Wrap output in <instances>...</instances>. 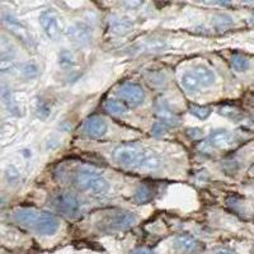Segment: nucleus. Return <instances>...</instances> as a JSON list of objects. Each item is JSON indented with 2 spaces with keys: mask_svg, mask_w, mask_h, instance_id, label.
I'll return each instance as SVG.
<instances>
[{
  "mask_svg": "<svg viewBox=\"0 0 254 254\" xmlns=\"http://www.w3.org/2000/svg\"><path fill=\"white\" fill-rule=\"evenodd\" d=\"M112 158L119 165L132 171H156L163 165L158 154L135 142L116 146L112 151Z\"/></svg>",
  "mask_w": 254,
  "mask_h": 254,
  "instance_id": "1",
  "label": "nucleus"
},
{
  "mask_svg": "<svg viewBox=\"0 0 254 254\" xmlns=\"http://www.w3.org/2000/svg\"><path fill=\"white\" fill-rule=\"evenodd\" d=\"M70 182L79 190L87 192L92 196H104L110 190V185L102 174L90 168H76L70 174Z\"/></svg>",
  "mask_w": 254,
  "mask_h": 254,
  "instance_id": "2",
  "label": "nucleus"
},
{
  "mask_svg": "<svg viewBox=\"0 0 254 254\" xmlns=\"http://www.w3.org/2000/svg\"><path fill=\"white\" fill-rule=\"evenodd\" d=\"M51 206L58 211L59 214L69 217V219L79 216L81 210L80 201L78 199V197L69 192H59V193L54 194L51 198Z\"/></svg>",
  "mask_w": 254,
  "mask_h": 254,
  "instance_id": "3",
  "label": "nucleus"
},
{
  "mask_svg": "<svg viewBox=\"0 0 254 254\" xmlns=\"http://www.w3.org/2000/svg\"><path fill=\"white\" fill-rule=\"evenodd\" d=\"M137 222V217L130 211H119L104 217L99 224L102 231H124L130 229Z\"/></svg>",
  "mask_w": 254,
  "mask_h": 254,
  "instance_id": "4",
  "label": "nucleus"
},
{
  "mask_svg": "<svg viewBox=\"0 0 254 254\" xmlns=\"http://www.w3.org/2000/svg\"><path fill=\"white\" fill-rule=\"evenodd\" d=\"M3 20H4V24L8 27V29L12 32L13 35L18 38V40L22 42L26 47L28 49H33L35 47V40L32 37V35L29 33L28 29L26 28L22 22L17 19L13 14L8 12H4L3 13Z\"/></svg>",
  "mask_w": 254,
  "mask_h": 254,
  "instance_id": "5",
  "label": "nucleus"
},
{
  "mask_svg": "<svg viewBox=\"0 0 254 254\" xmlns=\"http://www.w3.org/2000/svg\"><path fill=\"white\" fill-rule=\"evenodd\" d=\"M117 95L126 106H131V107H137L145 99L144 89L139 84L130 83V81L120 84V87L117 88Z\"/></svg>",
  "mask_w": 254,
  "mask_h": 254,
  "instance_id": "6",
  "label": "nucleus"
},
{
  "mask_svg": "<svg viewBox=\"0 0 254 254\" xmlns=\"http://www.w3.org/2000/svg\"><path fill=\"white\" fill-rule=\"evenodd\" d=\"M107 130V122L99 116H90L84 121L83 126H81V131H83L84 135L90 137V139H99V137L106 135Z\"/></svg>",
  "mask_w": 254,
  "mask_h": 254,
  "instance_id": "7",
  "label": "nucleus"
},
{
  "mask_svg": "<svg viewBox=\"0 0 254 254\" xmlns=\"http://www.w3.org/2000/svg\"><path fill=\"white\" fill-rule=\"evenodd\" d=\"M66 36L70 42L78 45V46H87L92 41V31L87 24L81 23V22L71 24L67 28Z\"/></svg>",
  "mask_w": 254,
  "mask_h": 254,
  "instance_id": "8",
  "label": "nucleus"
},
{
  "mask_svg": "<svg viewBox=\"0 0 254 254\" xmlns=\"http://www.w3.org/2000/svg\"><path fill=\"white\" fill-rule=\"evenodd\" d=\"M40 23L47 37L51 40H58L60 36V24H59L58 14L52 9H46L41 13Z\"/></svg>",
  "mask_w": 254,
  "mask_h": 254,
  "instance_id": "9",
  "label": "nucleus"
},
{
  "mask_svg": "<svg viewBox=\"0 0 254 254\" xmlns=\"http://www.w3.org/2000/svg\"><path fill=\"white\" fill-rule=\"evenodd\" d=\"M40 215L41 212L36 210V208L19 207L13 211L12 219L22 226H32V228H35L38 219H40Z\"/></svg>",
  "mask_w": 254,
  "mask_h": 254,
  "instance_id": "10",
  "label": "nucleus"
},
{
  "mask_svg": "<svg viewBox=\"0 0 254 254\" xmlns=\"http://www.w3.org/2000/svg\"><path fill=\"white\" fill-rule=\"evenodd\" d=\"M59 226L60 224L55 215L50 214V212H41L35 230L40 235H52L58 231Z\"/></svg>",
  "mask_w": 254,
  "mask_h": 254,
  "instance_id": "11",
  "label": "nucleus"
},
{
  "mask_svg": "<svg viewBox=\"0 0 254 254\" xmlns=\"http://www.w3.org/2000/svg\"><path fill=\"white\" fill-rule=\"evenodd\" d=\"M155 115L159 122L167 125L169 128L178 125V117L165 101H159L155 104Z\"/></svg>",
  "mask_w": 254,
  "mask_h": 254,
  "instance_id": "12",
  "label": "nucleus"
},
{
  "mask_svg": "<svg viewBox=\"0 0 254 254\" xmlns=\"http://www.w3.org/2000/svg\"><path fill=\"white\" fill-rule=\"evenodd\" d=\"M174 247L179 253H196L201 249V243L192 235L179 234L174 238Z\"/></svg>",
  "mask_w": 254,
  "mask_h": 254,
  "instance_id": "13",
  "label": "nucleus"
},
{
  "mask_svg": "<svg viewBox=\"0 0 254 254\" xmlns=\"http://www.w3.org/2000/svg\"><path fill=\"white\" fill-rule=\"evenodd\" d=\"M207 142L211 147L226 149L234 142V135L226 130H215L210 133Z\"/></svg>",
  "mask_w": 254,
  "mask_h": 254,
  "instance_id": "14",
  "label": "nucleus"
},
{
  "mask_svg": "<svg viewBox=\"0 0 254 254\" xmlns=\"http://www.w3.org/2000/svg\"><path fill=\"white\" fill-rule=\"evenodd\" d=\"M192 72L198 79L201 87H211L215 83V80H216L215 72L211 69H208L207 66H205V65H197V66L193 67Z\"/></svg>",
  "mask_w": 254,
  "mask_h": 254,
  "instance_id": "15",
  "label": "nucleus"
},
{
  "mask_svg": "<svg viewBox=\"0 0 254 254\" xmlns=\"http://www.w3.org/2000/svg\"><path fill=\"white\" fill-rule=\"evenodd\" d=\"M3 92H1V97H3V101H4V104H5L6 110L9 111V113L13 116H22V112H23V110H22V107H20L19 102L17 101V99L14 98V95H13V93L10 92V90H6L5 87L3 85Z\"/></svg>",
  "mask_w": 254,
  "mask_h": 254,
  "instance_id": "16",
  "label": "nucleus"
},
{
  "mask_svg": "<svg viewBox=\"0 0 254 254\" xmlns=\"http://www.w3.org/2000/svg\"><path fill=\"white\" fill-rule=\"evenodd\" d=\"M154 196V190L147 185H141L136 188L133 193V201L137 203H146L151 201Z\"/></svg>",
  "mask_w": 254,
  "mask_h": 254,
  "instance_id": "17",
  "label": "nucleus"
},
{
  "mask_svg": "<svg viewBox=\"0 0 254 254\" xmlns=\"http://www.w3.org/2000/svg\"><path fill=\"white\" fill-rule=\"evenodd\" d=\"M103 107L106 112L115 116L124 115V113H127V111H128V107H127L124 102L115 101V99H108V101L104 102Z\"/></svg>",
  "mask_w": 254,
  "mask_h": 254,
  "instance_id": "18",
  "label": "nucleus"
},
{
  "mask_svg": "<svg viewBox=\"0 0 254 254\" xmlns=\"http://www.w3.org/2000/svg\"><path fill=\"white\" fill-rule=\"evenodd\" d=\"M181 83H182L183 88H185L187 92L190 93L197 92V90L199 89V87H201L198 79L196 78V75H194L192 71L185 72L182 75V78H181Z\"/></svg>",
  "mask_w": 254,
  "mask_h": 254,
  "instance_id": "19",
  "label": "nucleus"
},
{
  "mask_svg": "<svg viewBox=\"0 0 254 254\" xmlns=\"http://www.w3.org/2000/svg\"><path fill=\"white\" fill-rule=\"evenodd\" d=\"M212 24L217 31H226V29L234 26V20L230 15L225 14V13H220V14L212 17Z\"/></svg>",
  "mask_w": 254,
  "mask_h": 254,
  "instance_id": "20",
  "label": "nucleus"
},
{
  "mask_svg": "<svg viewBox=\"0 0 254 254\" xmlns=\"http://www.w3.org/2000/svg\"><path fill=\"white\" fill-rule=\"evenodd\" d=\"M230 64L231 67L237 71H246L249 67V60L247 58H244L243 55L239 54H234V55L230 58Z\"/></svg>",
  "mask_w": 254,
  "mask_h": 254,
  "instance_id": "21",
  "label": "nucleus"
},
{
  "mask_svg": "<svg viewBox=\"0 0 254 254\" xmlns=\"http://www.w3.org/2000/svg\"><path fill=\"white\" fill-rule=\"evenodd\" d=\"M20 74L26 79H35L40 74V69L35 63H27L20 67Z\"/></svg>",
  "mask_w": 254,
  "mask_h": 254,
  "instance_id": "22",
  "label": "nucleus"
},
{
  "mask_svg": "<svg viewBox=\"0 0 254 254\" xmlns=\"http://www.w3.org/2000/svg\"><path fill=\"white\" fill-rule=\"evenodd\" d=\"M190 112L199 120H206L208 116L211 115L212 110L210 107H205V106H197V104H190Z\"/></svg>",
  "mask_w": 254,
  "mask_h": 254,
  "instance_id": "23",
  "label": "nucleus"
},
{
  "mask_svg": "<svg viewBox=\"0 0 254 254\" xmlns=\"http://www.w3.org/2000/svg\"><path fill=\"white\" fill-rule=\"evenodd\" d=\"M130 22L125 19V18H115L113 20H111V27H112V29L115 32H119V33L126 32L127 29L130 28Z\"/></svg>",
  "mask_w": 254,
  "mask_h": 254,
  "instance_id": "24",
  "label": "nucleus"
},
{
  "mask_svg": "<svg viewBox=\"0 0 254 254\" xmlns=\"http://www.w3.org/2000/svg\"><path fill=\"white\" fill-rule=\"evenodd\" d=\"M36 112H37V115L40 119L45 120L49 117L50 112H51V108H50V106L46 103V102L40 101L37 103V107H36Z\"/></svg>",
  "mask_w": 254,
  "mask_h": 254,
  "instance_id": "25",
  "label": "nucleus"
},
{
  "mask_svg": "<svg viewBox=\"0 0 254 254\" xmlns=\"http://www.w3.org/2000/svg\"><path fill=\"white\" fill-rule=\"evenodd\" d=\"M74 64V56L70 51L67 50H64L60 54V65L61 66H71Z\"/></svg>",
  "mask_w": 254,
  "mask_h": 254,
  "instance_id": "26",
  "label": "nucleus"
},
{
  "mask_svg": "<svg viewBox=\"0 0 254 254\" xmlns=\"http://www.w3.org/2000/svg\"><path fill=\"white\" fill-rule=\"evenodd\" d=\"M168 130H169V127H168L167 125L156 121V122H154L153 127H151V133L155 136H162V135H164V133H167Z\"/></svg>",
  "mask_w": 254,
  "mask_h": 254,
  "instance_id": "27",
  "label": "nucleus"
},
{
  "mask_svg": "<svg viewBox=\"0 0 254 254\" xmlns=\"http://www.w3.org/2000/svg\"><path fill=\"white\" fill-rule=\"evenodd\" d=\"M186 133H187V136L190 137V140H198L203 136V131L201 130V128H198V127H194V128H188V130L186 131Z\"/></svg>",
  "mask_w": 254,
  "mask_h": 254,
  "instance_id": "28",
  "label": "nucleus"
},
{
  "mask_svg": "<svg viewBox=\"0 0 254 254\" xmlns=\"http://www.w3.org/2000/svg\"><path fill=\"white\" fill-rule=\"evenodd\" d=\"M5 177L9 182H14V181H17L18 179L19 174H18V171L15 169V167H13V165H9L5 171Z\"/></svg>",
  "mask_w": 254,
  "mask_h": 254,
  "instance_id": "29",
  "label": "nucleus"
},
{
  "mask_svg": "<svg viewBox=\"0 0 254 254\" xmlns=\"http://www.w3.org/2000/svg\"><path fill=\"white\" fill-rule=\"evenodd\" d=\"M212 254H235V252L229 248H217L212 252Z\"/></svg>",
  "mask_w": 254,
  "mask_h": 254,
  "instance_id": "30",
  "label": "nucleus"
},
{
  "mask_svg": "<svg viewBox=\"0 0 254 254\" xmlns=\"http://www.w3.org/2000/svg\"><path fill=\"white\" fill-rule=\"evenodd\" d=\"M131 254H154L153 251L150 249H146V248H137L132 252Z\"/></svg>",
  "mask_w": 254,
  "mask_h": 254,
  "instance_id": "31",
  "label": "nucleus"
},
{
  "mask_svg": "<svg viewBox=\"0 0 254 254\" xmlns=\"http://www.w3.org/2000/svg\"><path fill=\"white\" fill-rule=\"evenodd\" d=\"M249 22H251L252 24H254V14L252 15V17H251V19H249Z\"/></svg>",
  "mask_w": 254,
  "mask_h": 254,
  "instance_id": "32",
  "label": "nucleus"
}]
</instances>
